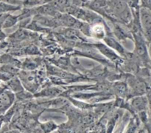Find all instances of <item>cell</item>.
<instances>
[{
	"label": "cell",
	"instance_id": "obj_10",
	"mask_svg": "<svg viewBox=\"0 0 151 133\" xmlns=\"http://www.w3.org/2000/svg\"><path fill=\"white\" fill-rule=\"evenodd\" d=\"M17 7L12 5H8L6 4H0V12L7 11V10H13V9H16Z\"/></svg>",
	"mask_w": 151,
	"mask_h": 133
},
{
	"label": "cell",
	"instance_id": "obj_4",
	"mask_svg": "<svg viewBox=\"0 0 151 133\" xmlns=\"http://www.w3.org/2000/svg\"><path fill=\"white\" fill-rule=\"evenodd\" d=\"M13 97L10 93H3L0 95V110H4L12 103Z\"/></svg>",
	"mask_w": 151,
	"mask_h": 133
},
{
	"label": "cell",
	"instance_id": "obj_5",
	"mask_svg": "<svg viewBox=\"0 0 151 133\" xmlns=\"http://www.w3.org/2000/svg\"><path fill=\"white\" fill-rule=\"evenodd\" d=\"M136 50L139 56L146 59L147 56V49L142 38L139 36L136 37Z\"/></svg>",
	"mask_w": 151,
	"mask_h": 133
},
{
	"label": "cell",
	"instance_id": "obj_7",
	"mask_svg": "<svg viewBox=\"0 0 151 133\" xmlns=\"http://www.w3.org/2000/svg\"><path fill=\"white\" fill-rule=\"evenodd\" d=\"M104 41L106 44H108V47H110L111 48L114 49L115 50L118 52L119 53H124V50L123 47L119 44V42L116 41L115 39H114L113 38H111V37H106L104 38Z\"/></svg>",
	"mask_w": 151,
	"mask_h": 133
},
{
	"label": "cell",
	"instance_id": "obj_12",
	"mask_svg": "<svg viewBox=\"0 0 151 133\" xmlns=\"http://www.w3.org/2000/svg\"><path fill=\"white\" fill-rule=\"evenodd\" d=\"M148 100L150 101V104H151V90L148 91Z\"/></svg>",
	"mask_w": 151,
	"mask_h": 133
},
{
	"label": "cell",
	"instance_id": "obj_8",
	"mask_svg": "<svg viewBox=\"0 0 151 133\" xmlns=\"http://www.w3.org/2000/svg\"><path fill=\"white\" fill-rule=\"evenodd\" d=\"M91 33H92L93 35H94L95 36L102 37L104 35L105 31L101 25H95L94 27H92V29H91Z\"/></svg>",
	"mask_w": 151,
	"mask_h": 133
},
{
	"label": "cell",
	"instance_id": "obj_9",
	"mask_svg": "<svg viewBox=\"0 0 151 133\" xmlns=\"http://www.w3.org/2000/svg\"><path fill=\"white\" fill-rule=\"evenodd\" d=\"M17 19L16 17H13V16H10L9 17H7L6 19V20L4 22V27H11L14 25L16 22Z\"/></svg>",
	"mask_w": 151,
	"mask_h": 133
},
{
	"label": "cell",
	"instance_id": "obj_1",
	"mask_svg": "<svg viewBox=\"0 0 151 133\" xmlns=\"http://www.w3.org/2000/svg\"><path fill=\"white\" fill-rule=\"evenodd\" d=\"M140 19L145 36L147 41H151V13L145 9H142Z\"/></svg>",
	"mask_w": 151,
	"mask_h": 133
},
{
	"label": "cell",
	"instance_id": "obj_13",
	"mask_svg": "<svg viewBox=\"0 0 151 133\" xmlns=\"http://www.w3.org/2000/svg\"><path fill=\"white\" fill-rule=\"evenodd\" d=\"M150 56H151V47H150Z\"/></svg>",
	"mask_w": 151,
	"mask_h": 133
},
{
	"label": "cell",
	"instance_id": "obj_6",
	"mask_svg": "<svg viewBox=\"0 0 151 133\" xmlns=\"http://www.w3.org/2000/svg\"><path fill=\"white\" fill-rule=\"evenodd\" d=\"M131 87L137 94H142L146 92V86L142 81L133 78L131 80Z\"/></svg>",
	"mask_w": 151,
	"mask_h": 133
},
{
	"label": "cell",
	"instance_id": "obj_11",
	"mask_svg": "<svg viewBox=\"0 0 151 133\" xmlns=\"http://www.w3.org/2000/svg\"><path fill=\"white\" fill-rule=\"evenodd\" d=\"M116 89H117L118 92H119V94L124 95L125 91H126V86L124 84H118L116 85Z\"/></svg>",
	"mask_w": 151,
	"mask_h": 133
},
{
	"label": "cell",
	"instance_id": "obj_2",
	"mask_svg": "<svg viewBox=\"0 0 151 133\" xmlns=\"http://www.w3.org/2000/svg\"><path fill=\"white\" fill-rule=\"evenodd\" d=\"M97 47H98V49L101 51V53L103 54H104L106 57L110 59L113 61L119 62L120 61V59L116 55V53H115L113 50H111L108 46L104 45L103 44H97Z\"/></svg>",
	"mask_w": 151,
	"mask_h": 133
},
{
	"label": "cell",
	"instance_id": "obj_3",
	"mask_svg": "<svg viewBox=\"0 0 151 133\" xmlns=\"http://www.w3.org/2000/svg\"><path fill=\"white\" fill-rule=\"evenodd\" d=\"M131 105L135 109L139 111L144 110L147 105V99L145 97L139 96L135 98L131 101Z\"/></svg>",
	"mask_w": 151,
	"mask_h": 133
}]
</instances>
